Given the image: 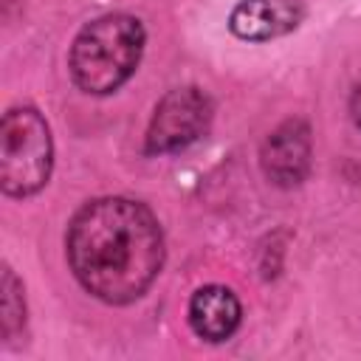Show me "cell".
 Listing matches in <instances>:
<instances>
[{
  "label": "cell",
  "mask_w": 361,
  "mask_h": 361,
  "mask_svg": "<svg viewBox=\"0 0 361 361\" xmlns=\"http://www.w3.org/2000/svg\"><path fill=\"white\" fill-rule=\"evenodd\" d=\"M310 155H313V141H310L307 121L305 118H288L276 130H271V135L262 141L259 164H262V172L271 183L290 189L307 178Z\"/></svg>",
  "instance_id": "obj_5"
},
{
  "label": "cell",
  "mask_w": 361,
  "mask_h": 361,
  "mask_svg": "<svg viewBox=\"0 0 361 361\" xmlns=\"http://www.w3.org/2000/svg\"><path fill=\"white\" fill-rule=\"evenodd\" d=\"M65 254L73 276L90 296L107 305H130L161 274L164 231L141 200L121 195L96 197L73 214Z\"/></svg>",
  "instance_id": "obj_1"
},
{
  "label": "cell",
  "mask_w": 361,
  "mask_h": 361,
  "mask_svg": "<svg viewBox=\"0 0 361 361\" xmlns=\"http://www.w3.org/2000/svg\"><path fill=\"white\" fill-rule=\"evenodd\" d=\"M212 99L200 87H175L169 90L147 127V152L149 155H166L178 152L189 144H195L200 135H206L212 124Z\"/></svg>",
  "instance_id": "obj_4"
},
{
  "label": "cell",
  "mask_w": 361,
  "mask_h": 361,
  "mask_svg": "<svg viewBox=\"0 0 361 361\" xmlns=\"http://www.w3.org/2000/svg\"><path fill=\"white\" fill-rule=\"evenodd\" d=\"M144 42V25L133 14H104L82 25L68 56L76 87L90 96L118 90L138 68Z\"/></svg>",
  "instance_id": "obj_2"
},
{
  "label": "cell",
  "mask_w": 361,
  "mask_h": 361,
  "mask_svg": "<svg viewBox=\"0 0 361 361\" xmlns=\"http://www.w3.org/2000/svg\"><path fill=\"white\" fill-rule=\"evenodd\" d=\"M305 20V0H240L228 17L234 37L265 42L290 34Z\"/></svg>",
  "instance_id": "obj_6"
},
{
  "label": "cell",
  "mask_w": 361,
  "mask_h": 361,
  "mask_svg": "<svg viewBox=\"0 0 361 361\" xmlns=\"http://www.w3.org/2000/svg\"><path fill=\"white\" fill-rule=\"evenodd\" d=\"M240 299L226 285H206L197 288L189 299V327L203 341L220 344L231 338V333L240 327Z\"/></svg>",
  "instance_id": "obj_7"
},
{
  "label": "cell",
  "mask_w": 361,
  "mask_h": 361,
  "mask_svg": "<svg viewBox=\"0 0 361 361\" xmlns=\"http://www.w3.org/2000/svg\"><path fill=\"white\" fill-rule=\"evenodd\" d=\"M350 116H353L355 127L361 130V87H355L353 96H350Z\"/></svg>",
  "instance_id": "obj_9"
},
{
  "label": "cell",
  "mask_w": 361,
  "mask_h": 361,
  "mask_svg": "<svg viewBox=\"0 0 361 361\" xmlns=\"http://www.w3.org/2000/svg\"><path fill=\"white\" fill-rule=\"evenodd\" d=\"M0 293H3L0 296V333L3 338H14L25 324V302H23V285L8 265H3Z\"/></svg>",
  "instance_id": "obj_8"
},
{
  "label": "cell",
  "mask_w": 361,
  "mask_h": 361,
  "mask_svg": "<svg viewBox=\"0 0 361 361\" xmlns=\"http://www.w3.org/2000/svg\"><path fill=\"white\" fill-rule=\"evenodd\" d=\"M54 164L45 118L34 107H11L0 121V186L8 197L37 195Z\"/></svg>",
  "instance_id": "obj_3"
}]
</instances>
